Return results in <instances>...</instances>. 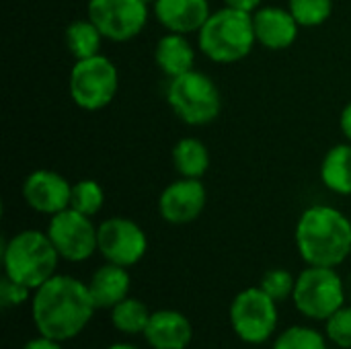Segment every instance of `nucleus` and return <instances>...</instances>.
<instances>
[{
    "label": "nucleus",
    "mask_w": 351,
    "mask_h": 349,
    "mask_svg": "<svg viewBox=\"0 0 351 349\" xmlns=\"http://www.w3.org/2000/svg\"><path fill=\"white\" fill-rule=\"evenodd\" d=\"M23 349H64L62 341H56V339H49V337H43V335H37L33 339H29Z\"/></svg>",
    "instance_id": "c85d7f7f"
},
{
    "label": "nucleus",
    "mask_w": 351,
    "mask_h": 349,
    "mask_svg": "<svg viewBox=\"0 0 351 349\" xmlns=\"http://www.w3.org/2000/svg\"><path fill=\"white\" fill-rule=\"evenodd\" d=\"M97 311L88 284L74 276L56 274L33 290L31 319L37 335L62 344L76 339L88 327Z\"/></svg>",
    "instance_id": "f257e3e1"
},
{
    "label": "nucleus",
    "mask_w": 351,
    "mask_h": 349,
    "mask_svg": "<svg viewBox=\"0 0 351 349\" xmlns=\"http://www.w3.org/2000/svg\"><path fill=\"white\" fill-rule=\"evenodd\" d=\"M321 183L337 193V195H351V142L335 144L323 156L321 169Z\"/></svg>",
    "instance_id": "6ab92c4d"
},
{
    "label": "nucleus",
    "mask_w": 351,
    "mask_h": 349,
    "mask_svg": "<svg viewBox=\"0 0 351 349\" xmlns=\"http://www.w3.org/2000/svg\"><path fill=\"white\" fill-rule=\"evenodd\" d=\"M60 255L47 237V232L27 228L4 241L2 247V269L4 276L37 290L49 278L56 276Z\"/></svg>",
    "instance_id": "20e7f679"
},
{
    "label": "nucleus",
    "mask_w": 351,
    "mask_h": 349,
    "mask_svg": "<svg viewBox=\"0 0 351 349\" xmlns=\"http://www.w3.org/2000/svg\"><path fill=\"white\" fill-rule=\"evenodd\" d=\"M271 349H329L325 331L308 325H294L274 337Z\"/></svg>",
    "instance_id": "5701e85b"
},
{
    "label": "nucleus",
    "mask_w": 351,
    "mask_h": 349,
    "mask_svg": "<svg viewBox=\"0 0 351 349\" xmlns=\"http://www.w3.org/2000/svg\"><path fill=\"white\" fill-rule=\"evenodd\" d=\"M339 128H341V134L346 136V140L351 142V101L343 107V111L339 115Z\"/></svg>",
    "instance_id": "7c9ffc66"
},
{
    "label": "nucleus",
    "mask_w": 351,
    "mask_h": 349,
    "mask_svg": "<svg viewBox=\"0 0 351 349\" xmlns=\"http://www.w3.org/2000/svg\"><path fill=\"white\" fill-rule=\"evenodd\" d=\"M142 337L150 349H187L193 341V325L183 313L160 309L152 311Z\"/></svg>",
    "instance_id": "2eb2a0df"
},
{
    "label": "nucleus",
    "mask_w": 351,
    "mask_h": 349,
    "mask_svg": "<svg viewBox=\"0 0 351 349\" xmlns=\"http://www.w3.org/2000/svg\"><path fill=\"white\" fill-rule=\"evenodd\" d=\"M152 311L148 309V304L140 298L128 296L121 302H117L111 311H109V319L115 331H119L121 335H144L146 325L150 321Z\"/></svg>",
    "instance_id": "4be33fe9"
},
{
    "label": "nucleus",
    "mask_w": 351,
    "mask_h": 349,
    "mask_svg": "<svg viewBox=\"0 0 351 349\" xmlns=\"http://www.w3.org/2000/svg\"><path fill=\"white\" fill-rule=\"evenodd\" d=\"M103 39H105L103 33L88 16L74 19L64 29V43H66L68 51L74 56V60H84V58L101 53Z\"/></svg>",
    "instance_id": "412c9836"
},
{
    "label": "nucleus",
    "mask_w": 351,
    "mask_h": 349,
    "mask_svg": "<svg viewBox=\"0 0 351 349\" xmlns=\"http://www.w3.org/2000/svg\"><path fill=\"white\" fill-rule=\"evenodd\" d=\"M208 202V191L202 179L179 177L169 183L158 195V216L173 224L183 226L195 222Z\"/></svg>",
    "instance_id": "f8f14e48"
},
{
    "label": "nucleus",
    "mask_w": 351,
    "mask_h": 349,
    "mask_svg": "<svg viewBox=\"0 0 351 349\" xmlns=\"http://www.w3.org/2000/svg\"><path fill=\"white\" fill-rule=\"evenodd\" d=\"M105 349H142V348H138V346H134V344H128V341H117V344L107 346Z\"/></svg>",
    "instance_id": "2f4dec72"
},
{
    "label": "nucleus",
    "mask_w": 351,
    "mask_h": 349,
    "mask_svg": "<svg viewBox=\"0 0 351 349\" xmlns=\"http://www.w3.org/2000/svg\"><path fill=\"white\" fill-rule=\"evenodd\" d=\"M329 349H339V348H335V346H333V348H329Z\"/></svg>",
    "instance_id": "f704fd0d"
},
{
    "label": "nucleus",
    "mask_w": 351,
    "mask_h": 349,
    "mask_svg": "<svg viewBox=\"0 0 351 349\" xmlns=\"http://www.w3.org/2000/svg\"><path fill=\"white\" fill-rule=\"evenodd\" d=\"M154 62H156L158 70L165 76H169V78L181 76V74L193 70V66H195V47L187 39V35L167 31V35H162L156 41Z\"/></svg>",
    "instance_id": "a211bd4d"
},
{
    "label": "nucleus",
    "mask_w": 351,
    "mask_h": 349,
    "mask_svg": "<svg viewBox=\"0 0 351 349\" xmlns=\"http://www.w3.org/2000/svg\"><path fill=\"white\" fill-rule=\"evenodd\" d=\"M222 2H224V6H230V8H237V10L253 14L257 8H261L263 0H222Z\"/></svg>",
    "instance_id": "c756f323"
},
{
    "label": "nucleus",
    "mask_w": 351,
    "mask_h": 349,
    "mask_svg": "<svg viewBox=\"0 0 351 349\" xmlns=\"http://www.w3.org/2000/svg\"><path fill=\"white\" fill-rule=\"evenodd\" d=\"M31 298H33L31 288L2 276V280H0V304H2V309H6V311L16 309L25 302H31Z\"/></svg>",
    "instance_id": "cd10ccee"
},
{
    "label": "nucleus",
    "mask_w": 351,
    "mask_h": 349,
    "mask_svg": "<svg viewBox=\"0 0 351 349\" xmlns=\"http://www.w3.org/2000/svg\"><path fill=\"white\" fill-rule=\"evenodd\" d=\"M228 319L234 335L247 346H263L276 337L280 325L278 302L259 286L241 290L228 309Z\"/></svg>",
    "instance_id": "0eeeda50"
},
{
    "label": "nucleus",
    "mask_w": 351,
    "mask_h": 349,
    "mask_svg": "<svg viewBox=\"0 0 351 349\" xmlns=\"http://www.w3.org/2000/svg\"><path fill=\"white\" fill-rule=\"evenodd\" d=\"M25 204L43 216H53L66 208H70L72 183L51 169H35L31 171L21 187Z\"/></svg>",
    "instance_id": "ddd939ff"
},
{
    "label": "nucleus",
    "mask_w": 351,
    "mask_h": 349,
    "mask_svg": "<svg viewBox=\"0 0 351 349\" xmlns=\"http://www.w3.org/2000/svg\"><path fill=\"white\" fill-rule=\"evenodd\" d=\"M292 302L304 319L325 323L348 304L346 280L337 274V267L306 265L296 276Z\"/></svg>",
    "instance_id": "39448f33"
},
{
    "label": "nucleus",
    "mask_w": 351,
    "mask_h": 349,
    "mask_svg": "<svg viewBox=\"0 0 351 349\" xmlns=\"http://www.w3.org/2000/svg\"><path fill=\"white\" fill-rule=\"evenodd\" d=\"M346 286H348V300L351 302V274L350 278H348V282H346Z\"/></svg>",
    "instance_id": "473e14b6"
},
{
    "label": "nucleus",
    "mask_w": 351,
    "mask_h": 349,
    "mask_svg": "<svg viewBox=\"0 0 351 349\" xmlns=\"http://www.w3.org/2000/svg\"><path fill=\"white\" fill-rule=\"evenodd\" d=\"M45 232L51 239L60 259L68 263H82L99 253V226L90 216H84L72 208L49 216Z\"/></svg>",
    "instance_id": "1a4fd4ad"
},
{
    "label": "nucleus",
    "mask_w": 351,
    "mask_h": 349,
    "mask_svg": "<svg viewBox=\"0 0 351 349\" xmlns=\"http://www.w3.org/2000/svg\"><path fill=\"white\" fill-rule=\"evenodd\" d=\"M325 335L331 346L339 349H351V302L343 304L325 321Z\"/></svg>",
    "instance_id": "bb28decb"
},
{
    "label": "nucleus",
    "mask_w": 351,
    "mask_h": 349,
    "mask_svg": "<svg viewBox=\"0 0 351 349\" xmlns=\"http://www.w3.org/2000/svg\"><path fill=\"white\" fill-rule=\"evenodd\" d=\"M253 27L257 43L265 49L280 51L294 45L298 39L300 25L288 8L263 6L253 12Z\"/></svg>",
    "instance_id": "4468645a"
},
{
    "label": "nucleus",
    "mask_w": 351,
    "mask_h": 349,
    "mask_svg": "<svg viewBox=\"0 0 351 349\" xmlns=\"http://www.w3.org/2000/svg\"><path fill=\"white\" fill-rule=\"evenodd\" d=\"M167 101L173 113L183 123L193 128L212 123L222 111L220 88L208 74L195 68L181 76L169 78Z\"/></svg>",
    "instance_id": "423d86ee"
},
{
    "label": "nucleus",
    "mask_w": 351,
    "mask_h": 349,
    "mask_svg": "<svg viewBox=\"0 0 351 349\" xmlns=\"http://www.w3.org/2000/svg\"><path fill=\"white\" fill-rule=\"evenodd\" d=\"M86 14L105 39L125 43L144 31L148 4L144 0H88Z\"/></svg>",
    "instance_id": "9d476101"
},
{
    "label": "nucleus",
    "mask_w": 351,
    "mask_h": 349,
    "mask_svg": "<svg viewBox=\"0 0 351 349\" xmlns=\"http://www.w3.org/2000/svg\"><path fill=\"white\" fill-rule=\"evenodd\" d=\"M99 253L105 261L130 269L146 257L148 237L138 222L111 216L99 224Z\"/></svg>",
    "instance_id": "9b49d317"
},
{
    "label": "nucleus",
    "mask_w": 351,
    "mask_h": 349,
    "mask_svg": "<svg viewBox=\"0 0 351 349\" xmlns=\"http://www.w3.org/2000/svg\"><path fill=\"white\" fill-rule=\"evenodd\" d=\"M257 43L253 14L230 6L214 10L197 31L199 51L216 64L245 60Z\"/></svg>",
    "instance_id": "7ed1b4c3"
},
{
    "label": "nucleus",
    "mask_w": 351,
    "mask_h": 349,
    "mask_svg": "<svg viewBox=\"0 0 351 349\" xmlns=\"http://www.w3.org/2000/svg\"><path fill=\"white\" fill-rule=\"evenodd\" d=\"M294 286H296V276L290 269H284V267L267 269L263 274L261 282H259V288L267 296H271L276 302H284V300L292 298Z\"/></svg>",
    "instance_id": "a878e982"
},
{
    "label": "nucleus",
    "mask_w": 351,
    "mask_h": 349,
    "mask_svg": "<svg viewBox=\"0 0 351 349\" xmlns=\"http://www.w3.org/2000/svg\"><path fill=\"white\" fill-rule=\"evenodd\" d=\"M144 2H146V4H154L156 0H144Z\"/></svg>",
    "instance_id": "72a5a7b5"
},
{
    "label": "nucleus",
    "mask_w": 351,
    "mask_h": 349,
    "mask_svg": "<svg viewBox=\"0 0 351 349\" xmlns=\"http://www.w3.org/2000/svg\"><path fill=\"white\" fill-rule=\"evenodd\" d=\"M105 204V191L95 179H80L72 183V195H70V208L84 214V216H97L103 210Z\"/></svg>",
    "instance_id": "b1692460"
},
{
    "label": "nucleus",
    "mask_w": 351,
    "mask_h": 349,
    "mask_svg": "<svg viewBox=\"0 0 351 349\" xmlns=\"http://www.w3.org/2000/svg\"><path fill=\"white\" fill-rule=\"evenodd\" d=\"M294 243L306 265L339 267L351 255V220L333 206H311L296 222Z\"/></svg>",
    "instance_id": "f03ea898"
},
{
    "label": "nucleus",
    "mask_w": 351,
    "mask_h": 349,
    "mask_svg": "<svg viewBox=\"0 0 351 349\" xmlns=\"http://www.w3.org/2000/svg\"><path fill=\"white\" fill-rule=\"evenodd\" d=\"M90 296L99 311H111L117 302L130 296L132 290V276L128 267L115 265L105 261L101 267H97L86 282Z\"/></svg>",
    "instance_id": "f3484780"
},
{
    "label": "nucleus",
    "mask_w": 351,
    "mask_h": 349,
    "mask_svg": "<svg viewBox=\"0 0 351 349\" xmlns=\"http://www.w3.org/2000/svg\"><path fill=\"white\" fill-rule=\"evenodd\" d=\"M173 167L179 177L202 179L210 169V150L197 138H181L173 146Z\"/></svg>",
    "instance_id": "aec40b11"
},
{
    "label": "nucleus",
    "mask_w": 351,
    "mask_h": 349,
    "mask_svg": "<svg viewBox=\"0 0 351 349\" xmlns=\"http://www.w3.org/2000/svg\"><path fill=\"white\" fill-rule=\"evenodd\" d=\"M288 10L300 27H319L333 14V0H288Z\"/></svg>",
    "instance_id": "393cba45"
},
{
    "label": "nucleus",
    "mask_w": 351,
    "mask_h": 349,
    "mask_svg": "<svg viewBox=\"0 0 351 349\" xmlns=\"http://www.w3.org/2000/svg\"><path fill=\"white\" fill-rule=\"evenodd\" d=\"M117 88L119 72L107 56L97 53L74 62L68 78V93L76 107L84 111H101L111 105Z\"/></svg>",
    "instance_id": "6e6552de"
},
{
    "label": "nucleus",
    "mask_w": 351,
    "mask_h": 349,
    "mask_svg": "<svg viewBox=\"0 0 351 349\" xmlns=\"http://www.w3.org/2000/svg\"><path fill=\"white\" fill-rule=\"evenodd\" d=\"M154 16L169 33H197L212 14L208 0H156Z\"/></svg>",
    "instance_id": "dca6fc26"
}]
</instances>
